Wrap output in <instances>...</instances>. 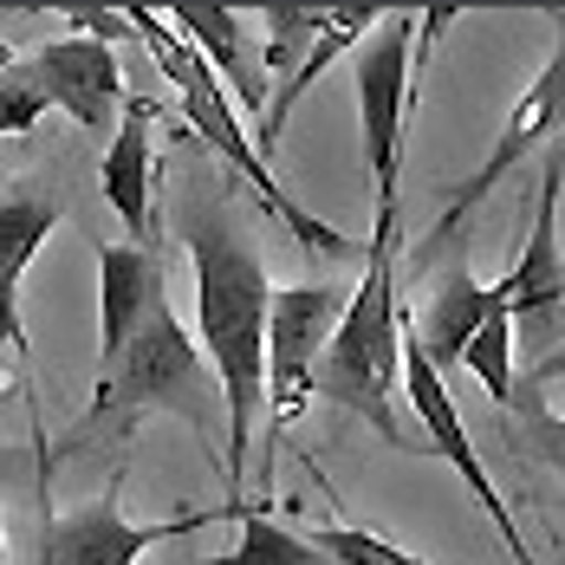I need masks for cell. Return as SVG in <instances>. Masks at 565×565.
I'll use <instances>...</instances> for the list:
<instances>
[{
    "mask_svg": "<svg viewBox=\"0 0 565 565\" xmlns=\"http://www.w3.org/2000/svg\"><path fill=\"white\" fill-rule=\"evenodd\" d=\"M377 20H384V7H371V0H364V7H344L339 26H332V33H319V40H312V53L299 58L280 85H274V105H267V117H260V150H267V157L280 150L286 124H292V111H299V98L326 78V65H332V58H344V53H358V40H364Z\"/></svg>",
    "mask_w": 565,
    "mask_h": 565,
    "instance_id": "16",
    "label": "cell"
},
{
    "mask_svg": "<svg viewBox=\"0 0 565 565\" xmlns=\"http://www.w3.org/2000/svg\"><path fill=\"white\" fill-rule=\"evenodd\" d=\"M124 13H130V33L157 53V65H163V78H170V92H175V105H182V117H189V130H195L241 182H254V202L274 209L299 247H312V254H326V260H351V234H339L332 222H319L312 209H299V202L280 189V175L267 170V150L247 143L241 105H234V92L222 85V72L195 53V40L175 26L170 13H150L143 0H124Z\"/></svg>",
    "mask_w": 565,
    "mask_h": 565,
    "instance_id": "4",
    "label": "cell"
},
{
    "mask_svg": "<svg viewBox=\"0 0 565 565\" xmlns=\"http://www.w3.org/2000/svg\"><path fill=\"white\" fill-rule=\"evenodd\" d=\"M215 520H227V501L202 513L189 508L175 520H130L124 513V468H111V481L78 513H58L53 488H40V565H137L157 546H170L182 533H202Z\"/></svg>",
    "mask_w": 565,
    "mask_h": 565,
    "instance_id": "8",
    "label": "cell"
},
{
    "mask_svg": "<svg viewBox=\"0 0 565 565\" xmlns=\"http://www.w3.org/2000/svg\"><path fill=\"white\" fill-rule=\"evenodd\" d=\"M508 306V286H481L475 274H468V254H455L449 267H443V280L429 286V306L409 319L416 326V339H423V351L436 358V371H455L461 364V351H468V339L488 326V312H501Z\"/></svg>",
    "mask_w": 565,
    "mask_h": 565,
    "instance_id": "15",
    "label": "cell"
},
{
    "mask_svg": "<svg viewBox=\"0 0 565 565\" xmlns=\"http://www.w3.org/2000/svg\"><path fill=\"white\" fill-rule=\"evenodd\" d=\"M559 170L546 157L540 170V195H533V222H526V247L513 254V267L501 274L508 286V312L520 326V344L533 358H546L565 339V247H559Z\"/></svg>",
    "mask_w": 565,
    "mask_h": 565,
    "instance_id": "10",
    "label": "cell"
},
{
    "mask_svg": "<svg viewBox=\"0 0 565 565\" xmlns=\"http://www.w3.org/2000/svg\"><path fill=\"white\" fill-rule=\"evenodd\" d=\"M0 163H7V150H0Z\"/></svg>",
    "mask_w": 565,
    "mask_h": 565,
    "instance_id": "28",
    "label": "cell"
},
{
    "mask_svg": "<svg viewBox=\"0 0 565 565\" xmlns=\"http://www.w3.org/2000/svg\"><path fill=\"white\" fill-rule=\"evenodd\" d=\"M455 13L436 7L423 20L384 7V20L358 40V137H364V163H371V189H377V209H403L396 182H403V143H409V111H416V92H423V72H429V46L436 33L449 26Z\"/></svg>",
    "mask_w": 565,
    "mask_h": 565,
    "instance_id": "5",
    "label": "cell"
},
{
    "mask_svg": "<svg viewBox=\"0 0 565 565\" xmlns=\"http://www.w3.org/2000/svg\"><path fill=\"white\" fill-rule=\"evenodd\" d=\"M526 449L540 455V461H553L565 475V416H553V409H533L526 403Z\"/></svg>",
    "mask_w": 565,
    "mask_h": 565,
    "instance_id": "23",
    "label": "cell"
},
{
    "mask_svg": "<svg viewBox=\"0 0 565 565\" xmlns=\"http://www.w3.org/2000/svg\"><path fill=\"white\" fill-rule=\"evenodd\" d=\"M396 260H403V209H377L371 247H364V280L351 286L344 319L319 371L312 396L339 403L364 429H377L391 449H409V429L396 423V391H403V306H396Z\"/></svg>",
    "mask_w": 565,
    "mask_h": 565,
    "instance_id": "3",
    "label": "cell"
},
{
    "mask_svg": "<svg viewBox=\"0 0 565 565\" xmlns=\"http://www.w3.org/2000/svg\"><path fill=\"white\" fill-rule=\"evenodd\" d=\"M553 170H559V182H565V143H553Z\"/></svg>",
    "mask_w": 565,
    "mask_h": 565,
    "instance_id": "26",
    "label": "cell"
},
{
    "mask_svg": "<svg viewBox=\"0 0 565 565\" xmlns=\"http://www.w3.org/2000/svg\"><path fill=\"white\" fill-rule=\"evenodd\" d=\"M559 377H565V339L553 344L546 358H533V371H526V384H520V391H526V396H540L546 384H559Z\"/></svg>",
    "mask_w": 565,
    "mask_h": 565,
    "instance_id": "25",
    "label": "cell"
},
{
    "mask_svg": "<svg viewBox=\"0 0 565 565\" xmlns=\"http://www.w3.org/2000/svg\"><path fill=\"white\" fill-rule=\"evenodd\" d=\"M326 553L339 565H429V559H416V553H403L396 540H384V533H371V526H351V520H332V526H319L312 533Z\"/></svg>",
    "mask_w": 565,
    "mask_h": 565,
    "instance_id": "21",
    "label": "cell"
},
{
    "mask_svg": "<svg viewBox=\"0 0 565 565\" xmlns=\"http://www.w3.org/2000/svg\"><path fill=\"white\" fill-rule=\"evenodd\" d=\"M0 344L20 364H33V339H26V319H20V280L13 274H0Z\"/></svg>",
    "mask_w": 565,
    "mask_h": 565,
    "instance_id": "24",
    "label": "cell"
},
{
    "mask_svg": "<svg viewBox=\"0 0 565 565\" xmlns=\"http://www.w3.org/2000/svg\"><path fill=\"white\" fill-rule=\"evenodd\" d=\"M157 111H163V105H157L150 92H130V98L117 105L111 150H105V163H98L105 202L117 209L124 234L143 241V247H157V143H150Z\"/></svg>",
    "mask_w": 565,
    "mask_h": 565,
    "instance_id": "13",
    "label": "cell"
},
{
    "mask_svg": "<svg viewBox=\"0 0 565 565\" xmlns=\"http://www.w3.org/2000/svg\"><path fill=\"white\" fill-rule=\"evenodd\" d=\"M163 13L195 40V53L222 72L234 105L247 117H267V105H274V72H267V46L254 33V13H241L227 0H163Z\"/></svg>",
    "mask_w": 565,
    "mask_h": 565,
    "instance_id": "11",
    "label": "cell"
},
{
    "mask_svg": "<svg viewBox=\"0 0 565 565\" xmlns=\"http://www.w3.org/2000/svg\"><path fill=\"white\" fill-rule=\"evenodd\" d=\"M0 565H7V520H0Z\"/></svg>",
    "mask_w": 565,
    "mask_h": 565,
    "instance_id": "27",
    "label": "cell"
},
{
    "mask_svg": "<svg viewBox=\"0 0 565 565\" xmlns=\"http://www.w3.org/2000/svg\"><path fill=\"white\" fill-rule=\"evenodd\" d=\"M163 299H170V274H163L157 247H143V241H98V371L137 339V326Z\"/></svg>",
    "mask_w": 565,
    "mask_h": 565,
    "instance_id": "14",
    "label": "cell"
},
{
    "mask_svg": "<svg viewBox=\"0 0 565 565\" xmlns=\"http://www.w3.org/2000/svg\"><path fill=\"white\" fill-rule=\"evenodd\" d=\"M20 65L46 85V98H53L58 111L72 117V124H85V130H98L130 98L124 92V65H117V40H98V33L46 40V46H33Z\"/></svg>",
    "mask_w": 565,
    "mask_h": 565,
    "instance_id": "12",
    "label": "cell"
},
{
    "mask_svg": "<svg viewBox=\"0 0 565 565\" xmlns=\"http://www.w3.org/2000/svg\"><path fill=\"white\" fill-rule=\"evenodd\" d=\"M403 396H409V409L423 416V449H436L455 475L468 481V494H475L481 513L494 520V533H501V546L513 553V565H540L533 546H526V533H520V520H513V508L501 501V488L488 481V468H481V455H475V436H468V423H461V403L449 396V371H436V358L423 351L409 312H403Z\"/></svg>",
    "mask_w": 565,
    "mask_h": 565,
    "instance_id": "9",
    "label": "cell"
},
{
    "mask_svg": "<svg viewBox=\"0 0 565 565\" xmlns=\"http://www.w3.org/2000/svg\"><path fill=\"white\" fill-rule=\"evenodd\" d=\"M0 461H7V455H0Z\"/></svg>",
    "mask_w": 565,
    "mask_h": 565,
    "instance_id": "29",
    "label": "cell"
},
{
    "mask_svg": "<svg viewBox=\"0 0 565 565\" xmlns=\"http://www.w3.org/2000/svg\"><path fill=\"white\" fill-rule=\"evenodd\" d=\"M46 111H53L46 85H40L20 58H7V65H0V137H26Z\"/></svg>",
    "mask_w": 565,
    "mask_h": 565,
    "instance_id": "22",
    "label": "cell"
},
{
    "mask_svg": "<svg viewBox=\"0 0 565 565\" xmlns=\"http://www.w3.org/2000/svg\"><path fill=\"white\" fill-rule=\"evenodd\" d=\"M461 364L481 377V391L494 396L501 409H526V403H533V396L520 391V377H513V312H508V306H501V312H488V326L468 339Z\"/></svg>",
    "mask_w": 565,
    "mask_h": 565,
    "instance_id": "20",
    "label": "cell"
},
{
    "mask_svg": "<svg viewBox=\"0 0 565 565\" xmlns=\"http://www.w3.org/2000/svg\"><path fill=\"white\" fill-rule=\"evenodd\" d=\"M234 526H241V546L222 553V559H209V565H339L319 540H306V533L280 526L274 513H260L254 501L234 508Z\"/></svg>",
    "mask_w": 565,
    "mask_h": 565,
    "instance_id": "18",
    "label": "cell"
},
{
    "mask_svg": "<svg viewBox=\"0 0 565 565\" xmlns=\"http://www.w3.org/2000/svg\"><path fill=\"white\" fill-rule=\"evenodd\" d=\"M143 416H175L195 429L202 455H215L227 475V391L222 371L209 364L202 339L182 326L170 299L137 326V339L117 351L98 371V391L85 403V416L72 423V436L58 443V455L98 449V443H130L143 429Z\"/></svg>",
    "mask_w": 565,
    "mask_h": 565,
    "instance_id": "2",
    "label": "cell"
},
{
    "mask_svg": "<svg viewBox=\"0 0 565 565\" xmlns=\"http://www.w3.org/2000/svg\"><path fill=\"white\" fill-rule=\"evenodd\" d=\"M553 58L533 72V85L513 98V111L508 124L494 130V143H488V157L468 170V182H455L449 195H443V209H436V222H429V234L409 247V274H423V267H436L443 260V247H449V260L455 254H468V222L481 215V202L508 182L540 143H553L565 130V13H553Z\"/></svg>",
    "mask_w": 565,
    "mask_h": 565,
    "instance_id": "6",
    "label": "cell"
},
{
    "mask_svg": "<svg viewBox=\"0 0 565 565\" xmlns=\"http://www.w3.org/2000/svg\"><path fill=\"white\" fill-rule=\"evenodd\" d=\"M351 286L339 280H299L274 286V319H267V436H260V488L274 481V455H280L286 429L299 423L306 396H312V371L326 358V344L344 319Z\"/></svg>",
    "mask_w": 565,
    "mask_h": 565,
    "instance_id": "7",
    "label": "cell"
},
{
    "mask_svg": "<svg viewBox=\"0 0 565 565\" xmlns=\"http://www.w3.org/2000/svg\"><path fill=\"white\" fill-rule=\"evenodd\" d=\"M58 222H65V209L46 182H7L0 189V274L26 280V267L40 260Z\"/></svg>",
    "mask_w": 565,
    "mask_h": 565,
    "instance_id": "17",
    "label": "cell"
},
{
    "mask_svg": "<svg viewBox=\"0 0 565 565\" xmlns=\"http://www.w3.org/2000/svg\"><path fill=\"white\" fill-rule=\"evenodd\" d=\"M344 7H299V0H274V7H260V46H267V72H292L299 58L312 53V40L319 33H332L339 26Z\"/></svg>",
    "mask_w": 565,
    "mask_h": 565,
    "instance_id": "19",
    "label": "cell"
},
{
    "mask_svg": "<svg viewBox=\"0 0 565 565\" xmlns=\"http://www.w3.org/2000/svg\"><path fill=\"white\" fill-rule=\"evenodd\" d=\"M175 241L195 267V339L227 391V520L241 508V481L254 461V423H267V319L274 286L260 241L241 215L234 182H195L175 202Z\"/></svg>",
    "mask_w": 565,
    "mask_h": 565,
    "instance_id": "1",
    "label": "cell"
}]
</instances>
